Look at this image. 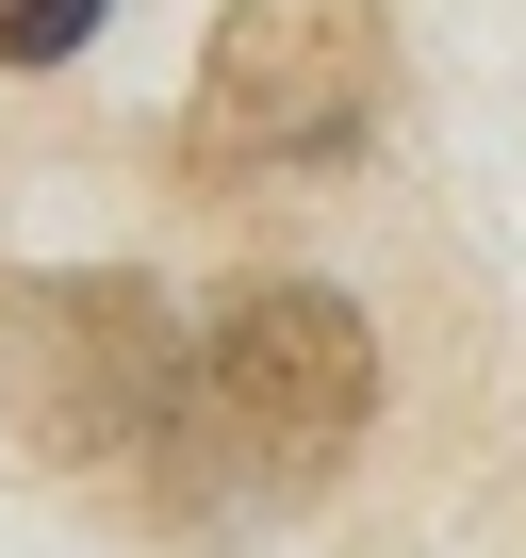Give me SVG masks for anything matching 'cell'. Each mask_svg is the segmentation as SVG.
<instances>
[{
	"instance_id": "1",
	"label": "cell",
	"mask_w": 526,
	"mask_h": 558,
	"mask_svg": "<svg viewBox=\"0 0 526 558\" xmlns=\"http://www.w3.org/2000/svg\"><path fill=\"white\" fill-rule=\"evenodd\" d=\"M0 427L34 460L132 493L148 525H214V427H198V329L165 313V279L116 263H34L0 279Z\"/></svg>"
},
{
	"instance_id": "2",
	"label": "cell",
	"mask_w": 526,
	"mask_h": 558,
	"mask_svg": "<svg viewBox=\"0 0 526 558\" xmlns=\"http://www.w3.org/2000/svg\"><path fill=\"white\" fill-rule=\"evenodd\" d=\"M362 411H379V329L330 279H247L198 329V427H214V493L230 509L330 493L362 460Z\"/></svg>"
},
{
	"instance_id": "3",
	"label": "cell",
	"mask_w": 526,
	"mask_h": 558,
	"mask_svg": "<svg viewBox=\"0 0 526 558\" xmlns=\"http://www.w3.org/2000/svg\"><path fill=\"white\" fill-rule=\"evenodd\" d=\"M395 99V17L379 0H230L214 50H198V99H181V148L198 181H297V165H346Z\"/></svg>"
},
{
	"instance_id": "4",
	"label": "cell",
	"mask_w": 526,
	"mask_h": 558,
	"mask_svg": "<svg viewBox=\"0 0 526 558\" xmlns=\"http://www.w3.org/2000/svg\"><path fill=\"white\" fill-rule=\"evenodd\" d=\"M99 17H116V0H0V66H67Z\"/></svg>"
}]
</instances>
